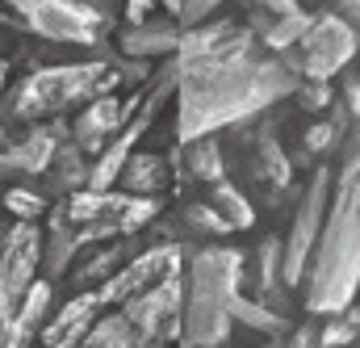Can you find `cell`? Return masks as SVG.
Here are the masks:
<instances>
[{"instance_id":"9c48e42d","label":"cell","mask_w":360,"mask_h":348,"mask_svg":"<svg viewBox=\"0 0 360 348\" xmlns=\"http://www.w3.org/2000/svg\"><path fill=\"white\" fill-rule=\"evenodd\" d=\"M327 168L310 176L306 193H302V206L293 214V227H289V240H285V256H281V281L285 285H297L306 277V264H310V252H314V240L323 231V218H327Z\"/></svg>"},{"instance_id":"d6986e66","label":"cell","mask_w":360,"mask_h":348,"mask_svg":"<svg viewBox=\"0 0 360 348\" xmlns=\"http://www.w3.org/2000/svg\"><path fill=\"white\" fill-rule=\"evenodd\" d=\"M210 206L231 223V231H248L252 223H256V210H252V201L235 189V185H226V180H214L210 185Z\"/></svg>"},{"instance_id":"1f68e13d","label":"cell","mask_w":360,"mask_h":348,"mask_svg":"<svg viewBox=\"0 0 360 348\" xmlns=\"http://www.w3.org/2000/svg\"><path fill=\"white\" fill-rule=\"evenodd\" d=\"M285 348H323V323H319V319L302 323V328L289 336V344H285Z\"/></svg>"},{"instance_id":"3957f363","label":"cell","mask_w":360,"mask_h":348,"mask_svg":"<svg viewBox=\"0 0 360 348\" xmlns=\"http://www.w3.org/2000/svg\"><path fill=\"white\" fill-rule=\"evenodd\" d=\"M239 281H243V256L235 248H201L188 256L184 306H180V344L222 348L231 340Z\"/></svg>"},{"instance_id":"2e32d148","label":"cell","mask_w":360,"mask_h":348,"mask_svg":"<svg viewBox=\"0 0 360 348\" xmlns=\"http://www.w3.org/2000/svg\"><path fill=\"white\" fill-rule=\"evenodd\" d=\"M126 59H155V55H176L180 46V21H134L117 38Z\"/></svg>"},{"instance_id":"44dd1931","label":"cell","mask_w":360,"mask_h":348,"mask_svg":"<svg viewBox=\"0 0 360 348\" xmlns=\"http://www.w3.org/2000/svg\"><path fill=\"white\" fill-rule=\"evenodd\" d=\"M314 25V13H306V8H293V13H281V17H272V25L260 34L264 38V46L269 51H289L293 42H302V34Z\"/></svg>"},{"instance_id":"ffe728a7","label":"cell","mask_w":360,"mask_h":348,"mask_svg":"<svg viewBox=\"0 0 360 348\" xmlns=\"http://www.w3.org/2000/svg\"><path fill=\"white\" fill-rule=\"evenodd\" d=\"M84 348H139V336L130 328V319L117 311V315H101L89 328V336L80 340Z\"/></svg>"},{"instance_id":"277c9868","label":"cell","mask_w":360,"mask_h":348,"mask_svg":"<svg viewBox=\"0 0 360 348\" xmlns=\"http://www.w3.org/2000/svg\"><path fill=\"white\" fill-rule=\"evenodd\" d=\"M117 80H122L117 63H105V59L34 68L30 76H21L4 92V122L8 126H34V122L63 118L68 109L89 105L92 97L113 92Z\"/></svg>"},{"instance_id":"5b68a950","label":"cell","mask_w":360,"mask_h":348,"mask_svg":"<svg viewBox=\"0 0 360 348\" xmlns=\"http://www.w3.org/2000/svg\"><path fill=\"white\" fill-rule=\"evenodd\" d=\"M109 21L113 17L92 0H0V30L63 46H101Z\"/></svg>"},{"instance_id":"ba28073f","label":"cell","mask_w":360,"mask_h":348,"mask_svg":"<svg viewBox=\"0 0 360 348\" xmlns=\"http://www.w3.org/2000/svg\"><path fill=\"white\" fill-rule=\"evenodd\" d=\"M180 306H184V273H172L151 290L126 298L122 315L130 319L139 348H164L168 340H180Z\"/></svg>"},{"instance_id":"cb8c5ba5","label":"cell","mask_w":360,"mask_h":348,"mask_svg":"<svg viewBox=\"0 0 360 348\" xmlns=\"http://www.w3.org/2000/svg\"><path fill=\"white\" fill-rule=\"evenodd\" d=\"M4 210L17 214V218H25V223H38L42 214H51V197L34 193L30 185H13V189H4Z\"/></svg>"},{"instance_id":"9a60e30c","label":"cell","mask_w":360,"mask_h":348,"mask_svg":"<svg viewBox=\"0 0 360 348\" xmlns=\"http://www.w3.org/2000/svg\"><path fill=\"white\" fill-rule=\"evenodd\" d=\"M38 180L46 185V197H68V193L84 189V185H89V156H84V147L68 135V139L55 147L51 164L42 168Z\"/></svg>"},{"instance_id":"4316f807","label":"cell","mask_w":360,"mask_h":348,"mask_svg":"<svg viewBox=\"0 0 360 348\" xmlns=\"http://www.w3.org/2000/svg\"><path fill=\"white\" fill-rule=\"evenodd\" d=\"M126 261H130V256H126V244H117V248L96 252V256H92V261L76 273V277H80V285H89V281H105V277H113V273H117Z\"/></svg>"},{"instance_id":"8fae6325","label":"cell","mask_w":360,"mask_h":348,"mask_svg":"<svg viewBox=\"0 0 360 348\" xmlns=\"http://www.w3.org/2000/svg\"><path fill=\"white\" fill-rule=\"evenodd\" d=\"M38 264H42V231H38V223L17 218L0 235V294L8 302H21L25 290L34 285Z\"/></svg>"},{"instance_id":"30bf717a","label":"cell","mask_w":360,"mask_h":348,"mask_svg":"<svg viewBox=\"0 0 360 348\" xmlns=\"http://www.w3.org/2000/svg\"><path fill=\"white\" fill-rule=\"evenodd\" d=\"M172 273H184V252H180V244H155V248L130 256L113 277H105V281H101V298H105V306H122L126 298H134L139 290H151L155 281H164V277H172Z\"/></svg>"},{"instance_id":"5bb4252c","label":"cell","mask_w":360,"mask_h":348,"mask_svg":"<svg viewBox=\"0 0 360 348\" xmlns=\"http://www.w3.org/2000/svg\"><path fill=\"white\" fill-rule=\"evenodd\" d=\"M46 315H51V281H34L25 290V298L13 306V319L4 328L0 348H34V336L42 332Z\"/></svg>"},{"instance_id":"ac0fdd59","label":"cell","mask_w":360,"mask_h":348,"mask_svg":"<svg viewBox=\"0 0 360 348\" xmlns=\"http://www.w3.org/2000/svg\"><path fill=\"white\" fill-rule=\"evenodd\" d=\"M180 147H184V168H188L193 180H205V185L222 180V147L214 143V135L188 139V143H180Z\"/></svg>"},{"instance_id":"e575fe53","label":"cell","mask_w":360,"mask_h":348,"mask_svg":"<svg viewBox=\"0 0 360 348\" xmlns=\"http://www.w3.org/2000/svg\"><path fill=\"white\" fill-rule=\"evenodd\" d=\"M252 4H256V8H269V13H276V17H281V13H293V8H302L297 0H252Z\"/></svg>"},{"instance_id":"f546056e","label":"cell","mask_w":360,"mask_h":348,"mask_svg":"<svg viewBox=\"0 0 360 348\" xmlns=\"http://www.w3.org/2000/svg\"><path fill=\"white\" fill-rule=\"evenodd\" d=\"M218 4H222V0H176V4H172V13H176L180 30H188V25L205 21V17H210Z\"/></svg>"},{"instance_id":"7a4b0ae2","label":"cell","mask_w":360,"mask_h":348,"mask_svg":"<svg viewBox=\"0 0 360 348\" xmlns=\"http://www.w3.org/2000/svg\"><path fill=\"white\" fill-rule=\"evenodd\" d=\"M360 290V160H348L335 180L323 231L306 264V311L340 315Z\"/></svg>"},{"instance_id":"8992f818","label":"cell","mask_w":360,"mask_h":348,"mask_svg":"<svg viewBox=\"0 0 360 348\" xmlns=\"http://www.w3.org/2000/svg\"><path fill=\"white\" fill-rule=\"evenodd\" d=\"M72 227H76V240L80 244H101V240H117V235H134L139 227H147L155 214H160V201L155 197H139V193H126V189H76L68 197H59L55 206Z\"/></svg>"},{"instance_id":"6da1fadb","label":"cell","mask_w":360,"mask_h":348,"mask_svg":"<svg viewBox=\"0 0 360 348\" xmlns=\"http://www.w3.org/2000/svg\"><path fill=\"white\" fill-rule=\"evenodd\" d=\"M176 68L180 143L239 126L302 85L285 59L264 46V38L239 21H197L180 30Z\"/></svg>"},{"instance_id":"d590c367","label":"cell","mask_w":360,"mask_h":348,"mask_svg":"<svg viewBox=\"0 0 360 348\" xmlns=\"http://www.w3.org/2000/svg\"><path fill=\"white\" fill-rule=\"evenodd\" d=\"M155 0H126V17L130 21H147V8H151Z\"/></svg>"},{"instance_id":"7c38bea8","label":"cell","mask_w":360,"mask_h":348,"mask_svg":"<svg viewBox=\"0 0 360 348\" xmlns=\"http://www.w3.org/2000/svg\"><path fill=\"white\" fill-rule=\"evenodd\" d=\"M139 105H143V97H130V101H117L113 92L92 97L89 105H80V113H76V122H72V139L84 147V156H96V151L139 113Z\"/></svg>"},{"instance_id":"83f0119b","label":"cell","mask_w":360,"mask_h":348,"mask_svg":"<svg viewBox=\"0 0 360 348\" xmlns=\"http://www.w3.org/2000/svg\"><path fill=\"white\" fill-rule=\"evenodd\" d=\"M356 323L340 311V315H323V348H344V344H356Z\"/></svg>"},{"instance_id":"4fadbf2b","label":"cell","mask_w":360,"mask_h":348,"mask_svg":"<svg viewBox=\"0 0 360 348\" xmlns=\"http://www.w3.org/2000/svg\"><path fill=\"white\" fill-rule=\"evenodd\" d=\"M101 311H105L101 290H80V294H72L55 315H46V323H42V332H38L42 348H76L89 336L92 323L101 319Z\"/></svg>"},{"instance_id":"603a6c76","label":"cell","mask_w":360,"mask_h":348,"mask_svg":"<svg viewBox=\"0 0 360 348\" xmlns=\"http://www.w3.org/2000/svg\"><path fill=\"white\" fill-rule=\"evenodd\" d=\"M256 176L260 180H269V185H276V189H285L289 180H293V168H289V156L272 143L269 135L256 143Z\"/></svg>"},{"instance_id":"74e56055","label":"cell","mask_w":360,"mask_h":348,"mask_svg":"<svg viewBox=\"0 0 360 348\" xmlns=\"http://www.w3.org/2000/svg\"><path fill=\"white\" fill-rule=\"evenodd\" d=\"M344 315H348V319H352V323H356V328H360V306H348Z\"/></svg>"},{"instance_id":"484cf974","label":"cell","mask_w":360,"mask_h":348,"mask_svg":"<svg viewBox=\"0 0 360 348\" xmlns=\"http://www.w3.org/2000/svg\"><path fill=\"white\" fill-rule=\"evenodd\" d=\"M180 218H184V227L197 231V235H226V231H231V223H226L210 201H201V206H184Z\"/></svg>"},{"instance_id":"d6a6232c","label":"cell","mask_w":360,"mask_h":348,"mask_svg":"<svg viewBox=\"0 0 360 348\" xmlns=\"http://www.w3.org/2000/svg\"><path fill=\"white\" fill-rule=\"evenodd\" d=\"M344 105H348L352 122H360V76H348L344 80Z\"/></svg>"},{"instance_id":"836d02e7","label":"cell","mask_w":360,"mask_h":348,"mask_svg":"<svg viewBox=\"0 0 360 348\" xmlns=\"http://www.w3.org/2000/svg\"><path fill=\"white\" fill-rule=\"evenodd\" d=\"M335 13H340L348 25H356L360 30V0H335Z\"/></svg>"},{"instance_id":"7402d4cb","label":"cell","mask_w":360,"mask_h":348,"mask_svg":"<svg viewBox=\"0 0 360 348\" xmlns=\"http://www.w3.org/2000/svg\"><path fill=\"white\" fill-rule=\"evenodd\" d=\"M235 323H248V328H256V332H264V336H281V332L289 328V319H285L281 311H272L264 302H252V298H243V294H239V302H235Z\"/></svg>"},{"instance_id":"52a82bcc","label":"cell","mask_w":360,"mask_h":348,"mask_svg":"<svg viewBox=\"0 0 360 348\" xmlns=\"http://www.w3.org/2000/svg\"><path fill=\"white\" fill-rule=\"evenodd\" d=\"M360 46V30L348 25L340 13H327V17H314V25L302 34V42H293L289 51H281L285 68L293 76H306V80H331L340 76L352 55Z\"/></svg>"},{"instance_id":"f1b7e54d","label":"cell","mask_w":360,"mask_h":348,"mask_svg":"<svg viewBox=\"0 0 360 348\" xmlns=\"http://www.w3.org/2000/svg\"><path fill=\"white\" fill-rule=\"evenodd\" d=\"M340 139H344V130L327 118V122H319V126H310L306 130V151H331V147H340Z\"/></svg>"},{"instance_id":"ab89813d","label":"cell","mask_w":360,"mask_h":348,"mask_svg":"<svg viewBox=\"0 0 360 348\" xmlns=\"http://www.w3.org/2000/svg\"><path fill=\"white\" fill-rule=\"evenodd\" d=\"M76 348H84V344H76Z\"/></svg>"},{"instance_id":"4dcf8cb0","label":"cell","mask_w":360,"mask_h":348,"mask_svg":"<svg viewBox=\"0 0 360 348\" xmlns=\"http://www.w3.org/2000/svg\"><path fill=\"white\" fill-rule=\"evenodd\" d=\"M297 97H302L306 109H327V105H331V88H327V80H302V85H297Z\"/></svg>"},{"instance_id":"f35d334b","label":"cell","mask_w":360,"mask_h":348,"mask_svg":"<svg viewBox=\"0 0 360 348\" xmlns=\"http://www.w3.org/2000/svg\"><path fill=\"white\" fill-rule=\"evenodd\" d=\"M264 348H285V344H276V340H272V344H264Z\"/></svg>"},{"instance_id":"8d00e7d4","label":"cell","mask_w":360,"mask_h":348,"mask_svg":"<svg viewBox=\"0 0 360 348\" xmlns=\"http://www.w3.org/2000/svg\"><path fill=\"white\" fill-rule=\"evenodd\" d=\"M13 306H17V302H8V298L0 294V340H4V328H8V319H13Z\"/></svg>"},{"instance_id":"d4e9b609","label":"cell","mask_w":360,"mask_h":348,"mask_svg":"<svg viewBox=\"0 0 360 348\" xmlns=\"http://www.w3.org/2000/svg\"><path fill=\"white\" fill-rule=\"evenodd\" d=\"M281 256H285V244H281L276 235H269V240L256 248V277H260V290H264V294L281 285Z\"/></svg>"},{"instance_id":"e0dca14e","label":"cell","mask_w":360,"mask_h":348,"mask_svg":"<svg viewBox=\"0 0 360 348\" xmlns=\"http://www.w3.org/2000/svg\"><path fill=\"white\" fill-rule=\"evenodd\" d=\"M117 185L126 193H139V197H155L172 185V164L160 156V151H130L122 173H117Z\"/></svg>"}]
</instances>
